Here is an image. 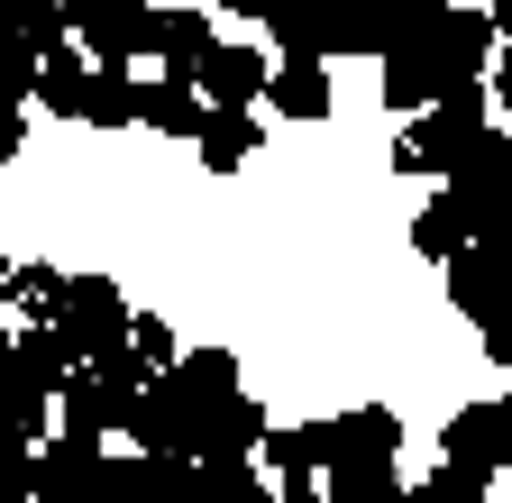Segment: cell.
<instances>
[{
  "label": "cell",
  "mask_w": 512,
  "mask_h": 503,
  "mask_svg": "<svg viewBox=\"0 0 512 503\" xmlns=\"http://www.w3.org/2000/svg\"><path fill=\"white\" fill-rule=\"evenodd\" d=\"M476 129H485V92H476V83H458V92H439L430 110H412V119H403L394 165H403V174H448V165L476 147Z\"/></svg>",
  "instance_id": "cell-1"
},
{
  "label": "cell",
  "mask_w": 512,
  "mask_h": 503,
  "mask_svg": "<svg viewBox=\"0 0 512 503\" xmlns=\"http://www.w3.org/2000/svg\"><path fill=\"white\" fill-rule=\"evenodd\" d=\"M46 321L74 339L83 357L92 348H110V339H128V302H119V284L110 275H55V302H46Z\"/></svg>",
  "instance_id": "cell-2"
},
{
  "label": "cell",
  "mask_w": 512,
  "mask_h": 503,
  "mask_svg": "<svg viewBox=\"0 0 512 503\" xmlns=\"http://www.w3.org/2000/svg\"><path fill=\"white\" fill-rule=\"evenodd\" d=\"M74 37L92 65H138L156 46V0H74Z\"/></svg>",
  "instance_id": "cell-3"
},
{
  "label": "cell",
  "mask_w": 512,
  "mask_h": 503,
  "mask_svg": "<svg viewBox=\"0 0 512 503\" xmlns=\"http://www.w3.org/2000/svg\"><path fill=\"white\" fill-rule=\"evenodd\" d=\"M403 458V421L384 403H357L339 421H320V467H394Z\"/></svg>",
  "instance_id": "cell-4"
},
{
  "label": "cell",
  "mask_w": 512,
  "mask_h": 503,
  "mask_svg": "<svg viewBox=\"0 0 512 503\" xmlns=\"http://www.w3.org/2000/svg\"><path fill=\"white\" fill-rule=\"evenodd\" d=\"M192 92H202L211 110H256V92H266V46H247V37H211V55L192 65Z\"/></svg>",
  "instance_id": "cell-5"
},
{
  "label": "cell",
  "mask_w": 512,
  "mask_h": 503,
  "mask_svg": "<svg viewBox=\"0 0 512 503\" xmlns=\"http://www.w3.org/2000/svg\"><path fill=\"white\" fill-rule=\"evenodd\" d=\"M375 74H384V110H394V119H412V110H430V101L448 92L430 37H394V46H375Z\"/></svg>",
  "instance_id": "cell-6"
},
{
  "label": "cell",
  "mask_w": 512,
  "mask_h": 503,
  "mask_svg": "<svg viewBox=\"0 0 512 503\" xmlns=\"http://www.w3.org/2000/svg\"><path fill=\"white\" fill-rule=\"evenodd\" d=\"M256 101L284 110V119H330V55H284V65H266V92Z\"/></svg>",
  "instance_id": "cell-7"
},
{
  "label": "cell",
  "mask_w": 512,
  "mask_h": 503,
  "mask_svg": "<svg viewBox=\"0 0 512 503\" xmlns=\"http://www.w3.org/2000/svg\"><path fill=\"white\" fill-rule=\"evenodd\" d=\"M439 266H448V302H458L476 330H494V302H503V284H494V247H467V238H458Z\"/></svg>",
  "instance_id": "cell-8"
},
{
  "label": "cell",
  "mask_w": 512,
  "mask_h": 503,
  "mask_svg": "<svg viewBox=\"0 0 512 503\" xmlns=\"http://www.w3.org/2000/svg\"><path fill=\"white\" fill-rule=\"evenodd\" d=\"M211 37H220V28H211V10H174V0H156V46H147V55H156L165 74H183V83H192V65L211 55Z\"/></svg>",
  "instance_id": "cell-9"
},
{
  "label": "cell",
  "mask_w": 512,
  "mask_h": 503,
  "mask_svg": "<svg viewBox=\"0 0 512 503\" xmlns=\"http://www.w3.org/2000/svg\"><path fill=\"white\" fill-rule=\"evenodd\" d=\"M503 430H512V412H503V403H467L458 421H448V467L494 476V467H503Z\"/></svg>",
  "instance_id": "cell-10"
},
{
  "label": "cell",
  "mask_w": 512,
  "mask_h": 503,
  "mask_svg": "<svg viewBox=\"0 0 512 503\" xmlns=\"http://www.w3.org/2000/svg\"><path fill=\"white\" fill-rule=\"evenodd\" d=\"M256 138H266V119H256V110H202V129H192V147H202L211 174H238L256 156Z\"/></svg>",
  "instance_id": "cell-11"
},
{
  "label": "cell",
  "mask_w": 512,
  "mask_h": 503,
  "mask_svg": "<svg viewBox=\"0 0 512 503\" xmlns=\"http://www.w3.org/2000/svg\"><path fill=\"white\" fill-rule=\"evenodd\" d=\"M256 28L275 37V55H330V10L320 0H266Z\"/></svg>",
  "instance_id": "cell-12"
},
{
  "label": "cell",
  "mask_w": 512,
  "mask_h": 503,
  "mask_svg": "<svg viewBox=\"0 0 512 503\" xmlns=\"http://www.w3.org/2000/svg\"><path fill=\"white\" fill-rule=\"evenodd\" d=\"M101 467V430H74L64 421V439H28V485H74V476H92Z\"/></svg>",
  "instance_id": "cell-13"
},
{
  "label": "cell",
  "mask_w": 512,
  "mask_h": 503,
  "mask_svg": "<svg viewBox=\"0 0 512 503\" xmlns=\"http://www.w3.org/2000/svg\"><path fill=\"white\" fill-rule=\"evenodd\" d=\"M46 412H55V385H46V375L37 366H0V430H19V439H37L46 430Z\"/></svg>",
  "instance_id": "cell-14"
},
{
  "label": "cell",
  "mask_w": 512,
  "mask_h": 503,
  "mask_svg": "<svg viewBox=\"0 0 512 503\" xmlns=\"http://www.w3.org/2000/svg\"><path fill=\"white\" fill-rule=\"evenodd\" d=\"M202 92H192L183 74H165V83H138V119H147V129L156 138H192V129H202Z\"/></svg>",
  "instance_id": "cell-15"
},
{
  "label": "cell",
  "mask_w": 512,
  "mask_h": 503,
  "mask_svg": "<svg viewBox=\"0 0 512 503\" xmlns=\"http://www.w3.org/2000/svg\"><path fill=\"white\" fill-rule=\"evenodd\" d=\"M83 83H92V55H83V46H46V55H37V92H28V101H46V110L74 119V110H83Z\"/></svg>",
  "instance_id": "cell-16"
},
{
  "label": "cell",
  "mask_w": 512,
  "mask_h": 503,
  "mask_svg": "<svg viewBox=\"0 0 512 503\" xmlns=\"http://www.w3.org/2000/svg\"><path fill=\"white\" fill-rule=\"evenodd\" d=\"M74 119H92V129H128V119H138V74H128V65H92Z\"/></svg>",
  "instance_id": "cell-17"
},
{
  "label": "cell",
  "mask_w": 512,
  "mask_h": 503,
  "mask_svg": "<svg viewBox=\"0 0 512 503\" xmlns=\"http://www.w3.org/2000/svg\"><path fill=\"white\" fill-rule=\"evenodd\" d=\"M10 357H19V366H37V375H46V385H64V375H74V366H83V348H74V339H64V330L46 321V311H28V330L10 339Z\"/></svg>",
  "instance_id": "cell-18"
},
{
  "label": "cell",
  "mask_w": 512,
  "mask_h": 503,
  "mask_svg": "<svg viewBox=\"0 0 512 503\" xmlns=\"http://www.w3.org/2000/svg\"><path fill=\"white\" fill-rule=\"evenodd\" d=\"M165 375H174L192 403H211V394H229V385H238V357H229V348H174V357H165Z\"/></svg>",
  "instance_id": "cell-19"
},
{
  "label": "cell",
  "mask_w": 512,
  "mask_h": 503,
  "mask_svg": "<svg viewBox=\"0 0 512 503\" xmlns=\"http://www.w3.org/2000/svg\"><path fill=\"white\" fill-rule=\"evenodd\" d=\"M412 247H421L430 266L448 257V247H458V202H448V193H430V202L412 211Z\"/></svg>",
  "instance_id": "cell-20"
},
{
  "label": "cell",
  "mask_w": 512,
  "mask_h": 503,
  "mask_svg": "<svg viewBox=\"0 0 512 503\" xmlns=\"http://www.w3.org/2000/svg\"><path fill=\"white\" fill-rule=\"evenodd\" d=\"M10 19H19V37L64 46V37H74V0H10Z\"/></svg>",
  "instance_id": "cell-21"
},
{
  "label": "cell",
  "mask_w": 512,
  "mask_h": 503,
  "mask_svg": "<svg viewBox=\"0 0 512 503\" xmlns=\"http://www.w3.org/2000/svg\"><path fill=\"white\" fill-rule=\"evenodd\" d=\"M266 439V458L284 467V476H320V421L311 430H256Z\"/></svg>",
  "instance_id": "cell-22"
},
{
  "label": "cell",
  "mask_w": 512,
  "mask_h": 503,
  "mask_svg": "<svg viewBox=\"0 0 512 503\" xmlns=\"http://www.w3.org/2000/svg\"><path fill=\"white\" fill-rule=\"evenodd\" d=\"M37 37H0V101H28L37 92Z\"/></svg>",
  "instance_id": "cell-23"
},
{
  "label": "cell",
  "mask_w": 512,
  "mask_h": 503,
  "mask_svg": "<svg viewBox=\"0 0 512 503\" xmlns=\"http://www.w3.org/2000/svg\"><path fill=\"white\" fill-rule=\"evenodd\" d=\"M0 302L46 311V302H55V266H0Z\"/></svg>",
  "instance_id": "cell-24"
},
{
  "label": "cell",
  "mask_w": 512,
  "mask_h": 503,
  "mask_svg": "<svg viewBox=\"0 0 512 503\" xmlns=\"http://www.w3.org/2000/svg\"><path fill=\"white\" fill-rule=\"evenodd\" d=\"M394 494V467H330V503H384Z\"/></svg>",
  "instance_id": "cell-25"
},
{
  "label": "cell",
  "mask_w": 512,
  "mask_h": 503,
  "mask_svg": "<svg viewBox=\"0 0 512 503\" xmlns=\"http://www.w3.org/2000/svg\"><path fill=\"white\" fill-rule=\"evenodd\" d=\"M128 348H138L147 366H165V357H174V330H165V321H147V311H128Z\"/></svg>",
  "instance_id": "cell-26"
},
{
  "label": "cell",
  "mask_w": 512,
  "mask_h": 503,
  "mask_svg": "<svg viewBox=\"0 0 512 503\" xmlns=\"http://www.w3.org/2000/svg\"><path fill=\"white\" fill-rule=\"evenodd\" d=\"M0 494H28V439L0 430Z\"/></svg>",
  "instance_id": "cell-27"
},
{
  "label": "cell",
  "mask_w": 512,
  "mask_h": 503,
  "mask_svg": "<svg viewBox=\"0 0 512 503\" xmlns=\"http://www.w3.org/2000/svg\"><path fill=\"white\" fill-rule=\"evenodd\" d=\"M28 147V119H19V101H0V156H19Z\"/></svg>",
  "instance_id": "cell-28"
},
{
  "label": "cell",
  "mask_w": 512,
  "mask_h": 503,
  "mask_svg": "<svg viewBox=\"0 0 512 503\" xmlns=\"http://www.w3.org/2000/svg\"><path fill=\"white\" fill-rule=\"evenodd\" d=\"M266 0H211V19H256Z\"/></svg>",
  "instance_id": "cell-29"
},
{
  "label": "cell",
  "mask_w": 512,
  "mask_h": 503,
  "mask_svg": "<svg viewBox=\"0 0 512 503\" xmlns=\"http://www.w3.org/2000/svg\"><path fill=\"white\" fill-rule=\"evenodd\" d=\"M0 37H19V19H10V0H0Z\"/></svg>",
  "instance_id": "cell-30"
},
{
  "label": "cell",
  "mask_w": 512,
  "mask_h": 503,
  "mask_svg": "<svg viewBox=\"0 0 512 503\" xmlns=\"http://www.w3.org/2000/svg\"><path fill=\"white\" fill-rule=\"evenodd\" d=\"M0 366H10V330H0Z\"/></svg>",
  "instance_id": "cell-31"
}]
</instances>
